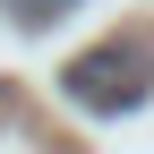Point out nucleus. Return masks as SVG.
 Listing matches in <instances>:
<instances>
[{
	"instance_id": "f257e3e1",
	"label": "nucleus",
	"mask_w": 154,
	"mask_h": 154,
	"mask_svg": "<svg viewBox=\"0 0 154 154\" xmlns=\"http://www.w3.org/2000/svg\"><path fill=\"white\" fill-rule=\"evenodd\" d=\"M146 77H154V43H94L60 69V94L77 111H137Z\"/></svg>"
},
{
	"instance_id": "f03ea898",
	"label": "nucleus",
	"mask_w": 154,
	"mask_h": 154,
	"mask_svg": "<svg viewBox=\"0 0 154 154\" xmlns=\"http://www.w3.org/2000/svg\"><path fill=\"white\" fill-rule=\"evenodd\" d=\"M0 9H9L17 26H51V17H60V9H77V0H0Z\"/></svg>"
}]
</instances>
